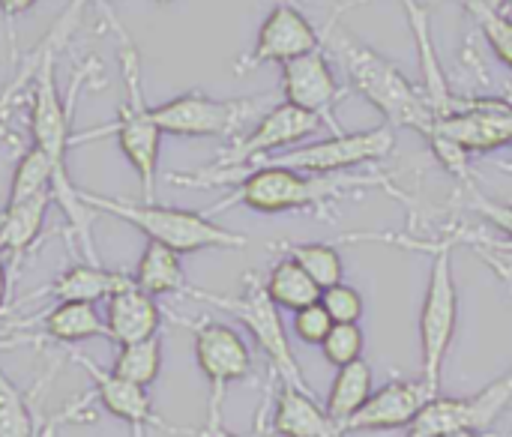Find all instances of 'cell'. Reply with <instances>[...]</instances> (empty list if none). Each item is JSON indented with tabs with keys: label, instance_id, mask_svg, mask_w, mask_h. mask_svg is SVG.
<instances>
[{
	"label": "cell",
	"instance_id": "cell-34",
	"mask_svg": "<svg viewBox=\"0 0 512 437\" xmlns=\"http://www.w3.org/2000/svg\"><path fill=\"white\" fill-rule=\"evenodd\" d=\"M330 330H333V318L327 315L321 300L294 312V333H297V339L303 345H318L321 348V342L327 339Z\"/></svg>",
	"mask_w": 512,
	"mask_h": 437
},
{
	"label": "cell",
	"instance_id": "cell-30",
	"mask_svg": "<svg viewBox=\"0 0 512 437\" xmlns=\"http://www.w3.org/2000/svg\"><path fill=\"white\" fill-rule=\"evenodd\" d=\"M0 437H39L21 390L3 369H0Z\"/></svg>",
	"mask_w": 512,
	"mask_h": 437
},
{
	"label": "cell",
	"instance_id": "cell-32",
	"mask_svg": "<svg viewBox=\"0 0 512 437\" xmlns=\"http://www.w3.org/2000/svg\"><path fill=\"white\" fill-rule=\"evenodd\" d=\"M363 348H366V336L360 324H333V330L321 342V354L333 369L363 360Z\"/></svg>",
	"mask_w": 512,
	"mask_h": 437
},
{
	"label": "cell",
	"instance_id": "cell-41",
	"mask_svg": "<svg viewBox=\"0 0 512 437\" xmlns=\"http://www.w3.org/2000/svg\"><path fill=\"white\" fill-rule=\"evenodd\" d=\"M156 3H159V6H168V3H171V0H156Z\"/></svg>",
	"mask_w": 512,
	"mask_h": 437
},
{
	"label": "cell",
	"instance_id": "cell-39",
	"mask_svg": "<svg viewBox=\"0 0 512 437\" xmlns=\"http://www.w3.org/2000/svg\"><path fill=\"white\" fill-rule=\"evenodd\" d=\"M486 264H492V267L498 270V276H501V279H504V282L510 285V291H512V273H510V267H504V264H501L498 258H492V255H486Z\"/></svg>",
	"mask_w": 512,
	"mask_h": 437
},
{
	"label": "cell",
	"instance_id": "cell-5",
	"mask_svg": "<svg viewBox=\"0 0 512 437\" xmlns=\"http://www.w3.org/2000/svg\"><path fill=\"white\" fill-rule=\"evenodd\" d=\"M78 198L90 213L114 216V219L132 225L135 231H141L147 240L162 243L180 255H192V252H204V249H246L249 246L246 234H237V231L213 222V216H207V213L165 207L156 201L108 198V195H96L87 189H78Z\"/></svg>",
	"mask_w": 512,
	"mask_h": 437
},
{
	"label": "cell",
	"instance_id": "cell-38",
	"mask_svg": "<svg viewBox=\"0 0 512 437\" xmlns=\"http://www.w3.org/2000/svg\"><path fill=\"white\" fill-rule=\"evenodd\" d=\"M192 435L195 437H243V435H234V432H228V429H222V423H207L204 429H192Z\"/></svg>",
	"mask_w": 512,
	"mask_h": 437
},
{
	"label": "cell",
	"instance_id": "cell-31",
	"mask_svg": "<svg viewBox=\"0 0 512 437\" xmlns=\"http://www.w3.org/2000/svg\"><path fill=\"white\" fill-rule=\"evenodd\" d=\"M465 12L477 21V27L483 30L486 42L492 45V51L498 54V60L512 69V15L489 9L483 3H462Z\"/></svg>",
	"mask_w": 512,
	"mask_h": 437
},
{
	"label": "cell",
	"instance_id": "cell-29",
	"mask_svg": "<svg viewBox=\"0 0 512 437\" xmlns=\"http://www.w3.org/2000/svg\"><path fill=\"white\" fill-rule=\"evenodd\" d=\"M54 180H57V168L54 162L30 144V150L18 159L15 171H12V183H9V198L6 201H27L45 192H54Z\"/></svg>",
	"mask_w": 512,
	"mask_h": 437
},
{
	"label": "cell",
	"instance_id": "cell-26",
	"mask_svg": "<svg viewBox=\"0 0 512 437\" xmlns=\"http://www.w3.org/2000/svg\"><path fill=\"white\" fill-rule=\"evenodd\" d=\"M264 291L267 297L279 306V309H288V312H297L303 306H312L321 300V288L309 279V273L294 261V258H279L267 279H264Z\"/></svg>",
	"mask_w": 512,
	"mask_h": 437
},
{
	"label": "cell",
	"instance_id": "cell-43",
	"mask_svg": "<svg viewBox=\"0 0 512 437\" xmlns=\"http://www.w3.org/2000/svg\"><path fill=\"white\" fill-rule=\"evenodd\" d=\"M423 3H426V0H423Z\"/></svg>",
	"mask_w": 512,
	"mask_h": 437
},
{
	"label": "cell",
	"instance_id": "cell-25",
	"mask_svg": "<svg viewBox=\"0 0 512 437\" xmlns=\"http://www.w3.org/2000/svg\"><path fill=\"white\" fill-rule=\"evenodd\" d=\"M42 333L63 345H78L87 339H108L105 318H99L90 303H57L42 318Z\"/></svg>",
	"mask_w": 512,
	"mask_h": 437
},
{
	"label": "cell",
	"instance_id": "cell-36",
	"mask_svg": "<svg viewBox=\"0 0 512 437\" xmlns=\"http://www.w3.org/2000/svg\"><path fill=\"white\" fill-rule=\"evenodd\" d=\"M42 51H45V39L27 54V60L21 63V69H18V72L6 81V87L0 90V120L6 117L12 99H15L24 87H30V81H33V75H36V66H39V60H42Z\"/></svg>",
	"mask_w": 512,
	"mask_h": 437
},
{
	"label": "cell",
	"instance_id": "cell-7",
	"mask_svg": "<svg viewBox=\"0 0 512 437\" xmlns=\"http://www.w3.org/2000/svg\"><path fill=\"white\" fill-rule=\"evenodd\" d=\"M192 300H201V303H210L222 312H228L231 318H237L249 336L255 339V345L264 351L273 375L279 378V384H291L303 393H312V387L306 384L303 378V369L294 357V348L288 342V333H285V324H282V315H279V306L267 297L264 291V282L252 273L246 276L243 282V291L237 297H225V294H213V291H201V288H192L186 291Z\"/></svg>",
	"mask_w": 512,
	"mask_h": 437
},
{
	"label": "cell",
	"instance_id": "cell-40",
	"mask_svg": "<svg viewBox=\"0 0 512 437\" xmlns=\"http://www.w3.org/2000/svg\"><path fill=\"white\" fill-rule=\"evenodd\" d=\"M447 437H480L477 432H456V435H447Z\"/></svg>",
	"mask_w": 512,
	"mask_h": 437
},
{
	"label": "cell",
	"instance_id": "cell-9",
	"mask_svg": "<svg viewBox=\"0 0 512 437\" xmlns=\"http://www.w3.org/2000/svg\"><path fill=\"white\" fill-rule=\"evenodd\" d=\"M393 150H396V129L390 123H381V126L363 129V132H333L330 138H318L312 144H297L291 150L270 153L252 165H282V168H294L303 174H345L351 168L381 162ZM204 171L207 174H234V171H213V168H204Z\"/></svg>",
	"mask_w": 512,
	"mask_h": 437
},
{
	"label": "cell",
	"instance_id": "cell-13",
	"mask_svg": "<svg viewBox=\"0 0 512 437\" xmlns=\"http://www.w3.org/2000/svg\"><path fill=\"white\" fill-rule=\"evenodd\" d=\"M429 138L453 141L465 153L501 150L512 141V99H504V96H459L456 111L447 117H438Z\"/></svg>",
	"mask_w": 512,
	"mask_h": 437
},
{
	"label": "cell",
	"instance_id": "cell-21",
	"mask_svg": "<svg viewBox=\"0 0 512 437\" xmlns=\"http://www.w3.org/2000/svg\"><path fill=\"white\" fill-rule=\"evenodd\" d=\"M132 285L135 282L126 273L105 270L99 264H75L54 279L48 294L57 303H90V306H96L99 300H111L114 294H120Z\"/></svg>",
	"mask_w": 512,
	"mask_h": 437
},
{
	"label": "cell",
	"instance_id": "cell-33",
	"mask_svg": "<svg viewBox=\"0 0 512 437\" xmlns=\"http://www.w3.org/2000/svg\"><path fill=\"white\" fill-rule=\"evenodd\" d=\"M321 306L327 309V315L333 318V324H360V318L366 312L363 294L354 285H348V282H339L333 288H324L321 291Z\"/></svg>",
	"mask_w": 512,
	"mask_h": 437
},
{
	"label": "cell",
	"instance_id": "cell-3",
	"mask_svg": "<svg viewBox=\"0 0 512 437\" xmlns=\"http://www.w3.org/2000/svg\"><path fill=\"white\" fill-rule=\"evenodd\" d=\"M342 240L348 243H390V246H405V249H420L432 255L429 267V282L423 294V309H420V381L426 384L429 396H441V381H444V366L459 330V288L453 276V249L456 240L450 234L435 237V240H414V237H390V234H345Z\"/></svg>",
	"mask_w": 512,
	"mask_h": 437
},
{
	"label": "cell",
	"instance_id": "cell-27",
	"mask_svg": "<svg viewBox=\"0 0 512 437\" xmlns=\"http://www.w3.org/2000/svg\"><path fill=\"white\" fill-rule=\"evenodd\" d=\"M111 372L129 384L138 387H150L159 372H162V339H144V342H132V345H120Z\"/></svg>",
	"mask_w": 512,
	"mask_h": 437
},
{
	"label": "cell",
	"instance_id": "cell-6",
	"mask_svg": "<svg viewBox=\"0 0 512 437\" xmlns=\"http://www.w3.org/2000/svg\"><path fill=\"white\" fill-rule=\"evenodd\" d=\"M117 33H120L117 63L123 72L126 96H123L120 111H117L114 135H117L120 153L126 156V162L132 165V171L141 180L144 201H153L156 198V174H159V150H162V129L153 117V105H147V99H144L141 54H138L135 42L123 33L120 24H117Z\"/></svg>",
	"mask_w": 512,
	"mask_h": 437
},
{
	"label": "cell",
	"instance_id": "cell-17",
	"mask_svg": "<svg viewBox=\"0 0 512 437\" xmlns=\"http://www.w3.org/2000/svg\"><path fill=\"white\" fill-rule=\"evenodd\" d=\"M429 390L426 384L417 381H390L381 390H375L369 396V402L339 429V437L354 435V432H396V429H408L414 423V417L420 414V408L429 402Z\"/></svg>",
	"mask_w": 512,
	"mask_h": 437
},
{
	"label": "cell",
	"instance_id": "cell-15",
	"mask_svg": "<svg viewBox=\"0 0 512 437\" xmlns=\"http://www.w3.org/2000/svg\"><path fill=\"white\" fill-rule=\"evenodd\" d=\"M339 96H342V84L330 60L321 54V48L282 63V102L303 108L309 114H318L333 132H342L330 114Z\"/></svg>",
	"mask_w": 512,
	"mask_h": 437
},
{
	"label": "cell",
	"instance_id": "cell-1",
	"mask_svg": "<svg viewBox=\"0 0 512 437\" xmlns=\"http://www.w3.org/2000/svg\"><path fill=\"white\" fill-rule=\"evenodd\" d=\"M174 183L183 186H195V189H207V186H234V192L219 201L210 213L228 210V207H246L255 213H294V210H327L330 204L360 192V189H387L393 195L396 186H390L387 177L381 174H369V177H354V174H303L294 168H282V165H252L234 174H207V171H195V174H174ZM207 213V216H210Z\"/></svg>",
	"mask_w": 512,
	"mask_h": 437
},
{
	"label": "cell",
	"instance_id": "cell-10",
	"mask_svg": "<svg viewBox=\"0 0 512 437\" xmlns=\"http://www.w3.org/2000/svg\"><path fill=\"white\" fill-rule=\"evenodd\" d=\"M512 402V369L483 387L468 399L456 396H432L414 423L405 429V437H447L456 432H486L495 420L510 408Z\"/></svg>",
	"mask_w": 512,
	"mask_h": 437
},
{
	"label": "cell",
	"instance_id": "cell-37",
	"mask_svg": "<svg viewBox=\"0 0 512 437\" xmlns=\"http://www.w3.org/2000/svg\"><path fill=\"white\" fill-rule=\"evenodd\" d=\"M33 3H36V0H0V12H3L6 21H12V18H18L21 12H27Z\"/></svg>",
	"mask_w": 512,
	"mask_h": 437
},
{
	"label": "cell",
	"instance_id": "cell-24",
	"mask_svg": "<svg viewBox=\"0 0 512 437\" xmlns=\"http://www.w3.org/2000/svg\"><path fill=\"white\" fill-rule=\"evenodd\" d=\"M375 393V375H372V366L366 360H357V363H348L342 369H336V378L330 384V393H327V417L336 423V429H342L366 402L369 396Z\"/></svg>",
	"mask_w": 512,
	"mask_h": 437
},
{
	"label": "cell",
	"instance_id": "cell-18",
	"mask_svg": "<svg viewBox=\"0 0 512 437\" xmlns=\"http://www.w3.org/2000/svg\"><path fill=\"white\" fill-rule=\"evenodd\" d=\"M405 6V15H408V24H411V33H414V45H417V63H420V72H423V96L426 102L432 105L435 117H447L456 111L459 105V93L450 90L447 84V75L441 69V60L435 54V42H432V24H429V15H426V3L423 0H402Z\"/></svg>",
	"mask_w": 512,
	"mask_h": 437
},
{
	"label": "cell",
	"instance_id": "cell-2",
	"mask_svg": "<svg viewBox=\"0 0 512 437\" xmlns=\"http://www.w3.org/2000/svg\"><path fill=\"white\" fill-rule=\"evenodd\" d=\"M84 0H72V6L60 15V21L48 30L45 36V51L42 60L36 66V75L30 81V135H33V147H39L57 168V180H54V201L63 207V213L69 216V222L75 225L87 255L96 261L93 255V243L87 234V216L90 210L81 204L78 198V186H72L69 171H66V150L72 144V108L66 105V99L60 96L57 87V69H54V51H57V39L66 27L75 24L78 12H81Z\"/></svg>",
	"mask_w": 512,
	"mask_h": 437
},
{
	"label": "cell",
	"instance_id": "cell-14",
	"mask_svg": "<svg viewBox=\"0 0 512 437\" xmlns=\"http://www.w3.org/2000/svg\"><path fill=\"white\" fill-rule=\"evenodd\" d=\"M327 39V33H318L315 24L288 0H279L264 24L258 27L255 45L252 51L240 60V72L246 69H258L264 63H288L294 57H303L309 51H318L321 42Z\"/></svg>",
	"mask_w": 512,
	"mask_h": 437
},
{
	"label": "cell",
	"instance_id": "cell-11",
	"mask_svg": "<svg viewBox=\"0 0 512 437\" xmlns=\"http://www.w3.org/2000/svg\"><path fill=\"white\" fill-rule=\"evenodd\" d=\"M177 321H183V318H177ZM183 327L192 330L195 360H198L201 375L210 384L207 423H219L225 390L252 375V351H249L246 339L231 324H222V321H183Z\"/></svg>",
	"mask_w": 512,
	"mask_h": 437
},
{
	"label": "cell",
	"instance_id": "cell-22",
	"mask_svg": "<svg viewBox=\"0 0 512 437\" xmlns=\"http://www.w3.org/2000/svg\"><path fill=\"white\" fill-rule=\"evenodd\" d=\"M132 282H135V288H141L150 297H168V294L189 291V282H186V273L180 264V252H174L162 243H153V240H147V246L135 264Z\"/></svg>",
	"mask_w": 512,
	"mask_h": 437
},
{
	"label": "cell",
	"instance_id": "cell-28",
	"mask_svg": "<svg viewBox=\"0 0 512 437\" xmlns=\"http://www.w3.org/2000/svg\"><path fill=\"white\" fill-rule=\"evenodd\" d=\"M285 255L294 258L321 291L345 282V261L333 243H291Z\"/></svg>",
	"mask_w": 512,
	"mask_h": 437
},
{
	"label": "cell",
	"instance_id": "cell-12",
	"mask_svg": "<svg viewBox=\"0 0 512 437\" xmlns=\"http://www.w3.org/2000/svg\"><path fill=\"white\" fill-rule=\"evenodd\" d=\"M321 126H324V120L318 114H309L303 108H294L288 102H279L264 117H258V123L252 129H246L243 135H237L231 141V147L219 156V162L210 165V168L213 171H240V168H249L252 162H258V159H264L270 153H282V150H291V147L303 144Z\"/></svg>",
	"mask_w": 512,
	"mask_h": 437
},
{
	"label": "cell",
	"instance_id": "cell-20",
	"mask_svg": "<svg viewBox=\"0 0 512 437\" xmlns=\"http://www.w3.org/2000/svg\"><path fill=\"white\" fill-rule=\"evenodd\" d=\"M270 429L279 437H339L336 423L315 402V396L291 384H282L276 393Z\"/></svg>",
	"mask_w": 512,
	"mask_h": 437
},
{
	"label": "cell",
	"instance_id": "cell-4",
	"mask_svg": "<svg viewBox=\"0 0 512 437\" xmlns=\"http://www.w3.org/2000/svg\"><path fill=\"white\" fill-rule=\"evenodd\" d=\"M330 45L333 54L342 60L351 87L384 114V123H390L393 129H414L423 138L432 135L438 120L432 105L426 102L423 90L411 84L387 57H381L375 48L363 45L345 30L336 33Z\"/></svg>",
	"mask_w": 512,
	"mask_h": 437
},
{
	"label": "cell",
	"instance_id": "cell-23",
	"mask_svg": "<svg viewBox=\"0 0 512 437\" xmlns=\"http://www.w3.org/2000/svg\"><path fill=\"white\" fill-rule=\"evenodd\" d=\"M51 201H54V192L36 195L27 201H6V207L0 213V249H3V255H21L39 240Z\"/></svg>",
	"mask_w": 512,
	"mask_h": 437
},
{
	"label": "cell",
	"instance_id": "cell-16",
	"mask_svg": "<svg viewBox=\"0 0 512 437\" xmlns=\"http://www.w3.org/2000/svg\"><path fill=\"white\" fill-rule=\"evenodd\" d=\"M78 366H84L87 378L93 381V396L99 399V405L123 420L132 437H144V429H159V432H174V435H192V429H177V426H168L165 420H159L153 414V402H150V393L147 387H138V384H129L123 378H117L114 372H105L99 369L90 357L84 354H72Z\"/></svg>",
	"mask_w": 512,
	"mask_h": 437
},
{
	"label": "cell",
	"instance_id": "cell-42",
	"mask_svg": "<svg viewBox=\"0 0 512 437\" xmlns=\"http://www.w3.org/2000/svg\"><path fill=\"white\" fill-rule=\"evenodd\" d=\"M510 147H512V141H510Z\"/></svg>",
	"mask_w": 512,
	"mask_h": 437
},
{
	"label": "cell",
	"instance_id": "cell-8",
	"mask_svg": "<svg viewBox=\"0 0 512 437\" xmlns=\"http://www.w3.org/2000/svg\"><path fill=\"white\" fill-rule=\"evenodd\" d=\"M267 96L252 99H213L201 90L180 93L162 105H153V117L162 135L177 138H237L249 129L255 117L270 111Z\"/></svg>",
	"mask_w": 512,
	"mask_h": 437
},
{
	"label": "cell",
	"instance_id": "cell-35",
	"mask_svg": "<svg viewBox=\"0 0 512 437\" xmlns=\"http://www.w3.org/2000/svg\"><path fill=\"white\" fill-rule=\"evenodd\" d=\"M468 195H471V210H477L492 228H498L507 240H512V204L507 201H495V198H486L474 183L465 186Z\"/></svg>",
	"mask_w": 512,
	"mask_h": 437
},
{
	"label": "cell",
	"instance_id": "cell-19",
	"mask_svg": "<svg viewBox=\"0 0 512 437\" xmlns=\"http://www.w3.org/2000/svg\"><path fill=\"white\" fill-rule=\"evenodd\" d=\"M162 318L165 315H162L156 297H150L132 285V288H126L108 300L105 330H108V339L114 345H132V342H144V339L159 336Z\"/></svg>",
	"mask_w": 512,
	"mask_h": 437
}]
</instances>
